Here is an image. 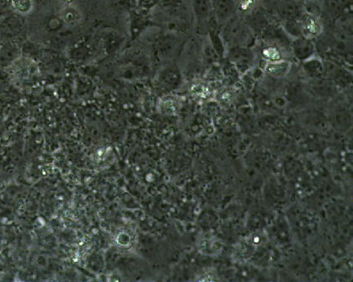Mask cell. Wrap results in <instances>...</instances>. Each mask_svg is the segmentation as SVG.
I'll return each mask as SVG.
<instances>
[{
    "label": "cell",
    "instance_id": "9c48e42d",
    "mask_svg": "<svg viewBox=\"0 0 353 282\" xmlns=\"http://www.w3.org/2000/svg\"><path fill=\"white\" fill-rule=\"evenodd\" d=\"M305 9L301 3L294 0H283L280 3L278 9V14L282 23L299 20Z\"/></svg>",
    "mask_w": 353,
    "mask_h": 282
},
{
    "label": "cell",
    "instance_id": "52a82bcc",
    "mask_svg": "<svg viewBox=\"0 0 353 282\" xmlns=\"http://www.w3.org/2000/svg\"><path fill=\"white\" fill-rule=\"evenodd\" d=\"M192 10L197 24L208 26L210 28L212 23L215 21L212 0H192Z\"/></svg>",
    "mask_w": 353,
    "mask_h": 282
},
{
    "label": "cell",
    "instance_id": "8992f818",
    "mask_svg": "<svg viewBox=\"0 0 353 282\" xmlns=\"http://www.w3.org/2000/svg\"><path fill=\"white\" fill-rule=\"evenodd\" d=\"M212 11L216 21L222 26L236 14V0H214L212 1Z\"/></svg>",
    "mask_w": 353,
    "mask_h": 282
},
{
    "label": "cell",
    "instance_id": "ac0fdd59",
    "mask_svg": "<svg viewBox=\"0 0 353 282\" xmlns=\"http://www.w3.org/2000/svg\"><path fill=\"white\" fill-rule=\"evenodd\" d=\"M161 0H138L137 6L140 10L150 11L159 6Z\"/></svg>",
    "mask_w": 353,
    "mask_h": 282
},
{
    "label": "cell",
    "instance_id": "e0dca14e",
    "mask_svg": "<svg viewBox=\"0 0 353 282\" xmlns=\"http://www.w3.org/2000/svg\"><path fill=\"white\" fill-rule=\"evenodd\" d=\"M203 59L208 63H215L219 59L217 52L212 48L210 40H207L206 43L203 44Z\"/></svg>",
    "mask_w": 353,
    "mask_h": 282
},
{
    "label": "cell",
    "instance_id": "4fadbf2b",
    "mask_svg": "<svg viewBox=\"0 0 353 282\" xmlns=\"http://www.w3.org/2000/svg\"><path fill=\"white\" fill-rule=\"evenodd\" d=\"M285 49L274 44L263 43L261 55L267 63L276 62L285 59Z\"/></svg>",
    "mask_w": 353,
    "mask_h": 282
},
{
    "label": "cell",
    "instance_id": "3957f363",
    "mask_svg": "<svg viewBox=\"0 0 353 282\" xmlns=\"http://www.w3.org/2000/svg\"><path fill=\"white\" fill-rule=\"evenodd\" d=\"M226 53L230 62L242 74L249 71L256 63V53L252 47L233 48L228 49Z\"/></svg>",
    "mask_w": 353,
    "mask_h": 282
},
{
    "label": "cell",
    "instance_id": "277c9868",
    "mask_svg": "<svg viewBox=\"0 0 353 282\" xmlns=\"http://www.w3.org/2000/svg\"><path fill=\"white\" fill-rule=\"evenodd\" d=\"M317 48L314 40L299 37L292 39L290 53L299 62L303 63L316 55Z\"/></svg>",
    "mask_w": 353,
    "mask_h": 282
},
{
    "label": "cell",
    "instance_id": "9a60e30c",
    "mask_svg": "<svg viewBox=\"0 0 353 282\" xmlns=\"http://www.w3.org/2000/svg\"><path fill=\"white\" fill-rule=\"evenodd\" d=\"M10 3L14 12L21 15H28L34 9V0H10Z\"/></svg>",
    "mask_w": 353,
    "mask_h": 282
},
{
    "label": "cell",
    "instance_id": "8fae6325",
    "mask_svg": "<svg viewBox=\"0 0 353 282\" xmlns=\"http://www.w3.org/2000/svg\"><path fill=\"white\" fill-rule=\"evenodd\" d=\"M303 71L309 77L316 79L325 75L324 60L317 55L302 63Z\"/></svg>",
    "mask_w": 353,
    "mask_h": 282
},
{
    "label": "cell",
    "instance_id": "6da1fadb",
    "mask_svg": "<svg viewBox=\"0 0 353 282\" xmlns=\"http://www.w3.org/2000/svg\"><path fill=\"white\" fill-rule=\"evenodd\" d=\"M221 28L220 35L225 43L226 51L233 48L252 47L255 43V34L241 15L234 14Z\"/></svg>",
    "mask_w": 353,
    "mask_h": 282
},
{
    "label": "cell",
    "instance_id": "30bf717a",
    "mask_svg": "<svg viewBox=\"0 0 353 282\" xmlns=\"http://www.w3.org/2000/svg\"><path fill=\"white\" fill-rule=\"evenodd\" d=\"M59 17L64 24L70 28L81 24L83 20V14L79 7L74 6V3L63 6L61 8Z\"/></svg>",
    "mask_w": 353,
    "mask_h": 282
},
{
    "label": "cell",
    "instance_id": "5b68a950",
    "mask_svg": "<svg viewBox=\"0 0 353 282\" xmlns=\"http://www.w3.org/2000/svg\"><path fill=\"white\" fill-rule=\"evenodd\" d=\"M180 68L172 61L165 62L157 72V82L165 88H174L180 85L182 75Z\"/></svg>",
    "mask_w": 353,
    "mask_h": 282
},
{
    "label": "cell",
    "instance_id": "5bb4252c",
    "mask_svg": "<svg viewBox=\"0 0 353 282\" xmlns=\"http://www.w3.org/2000/svg\"><path fill=\"white\" fill-rule=\"evenodd\" d=\"M352 0H324V6L330 14L339 15L351 6Z\"/></svg>",
    "mask_w": 353,
    "mask_h": 282
},
{
    "label": "cell",
    "instance_id": "7c38bea8",
    "mask_svg": "<svg viewBox=\"0 0 353 282\" xmlns=\"http://www.w3.org/2000/svg\"><path fill=\"white\" fill-rule=\"evenodd\" d=\"M291 63L288 59L267 63L265 66V74L276 79H283L290 74Z\"/></svg>",
    "mask_w": 353,
    "mask_h": 282
},
{
    "label": "cell",
    "instance_id": "7a4b0ae2",
    "mask_svg": "<svg viewBox=\"0 0 353 282\" xmlns=\"http://www.w3.org/2000/svg\"><path fill=\"white\" fill-rule=\"evenodd\" d=\"M299 28L301 37L311 40L316 39L324 32V26L321 18L310 11H303L299 19Z\"/></svg>",
    "mask_w": 353,
    "mask_h": 282
},
{
    "label": "cell",
    "instance_id": "ba28073f",
    "mask_svg": "<svg viewBox=\"0 0 353 282\" xmlns=\"http://www.w3.org/2000/svg\"><path fill=\"white\" fill-rule=\"evenodd\" d=\"M181 44L176 37L167 36L159 40L157 44V52L163 61L170 62L180 52Z\"/></svg>",
    "mask_w": 353,
    "mask_h": 282
},
{
    "label": "cell",
    "instance_id": "2e32d148",
    "mask_svg": "<svg viewBox=\"0 0 353 282\" xmlns=\"http://www.w3.org/2000/svg\"><path fill=\"white\" fill-rule=\"evenodd\" d=\"M260 0H236L237 10L248 15L257 9Z\"/></svg>",
    "mask_w": 353,
    "mask_h": 282
}]
</instances>
